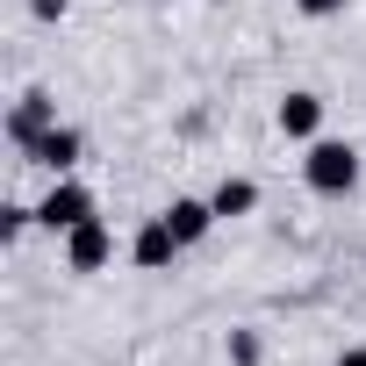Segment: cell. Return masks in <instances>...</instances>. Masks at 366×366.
<instances>
[{"instance_id":"6da1fadb","label":"cell","mask_w":366,"mask_h":366,"mask_svg":"<svg viewBox=\"0 0 366 366\" xmlns=\"http://www.w3.org/2000/svg\"><path fill=\"white\" fill-rule=\"evenodd\" d=\"M302 187L323 194V202H345V194L359 187V144H345V137L302 144Z\"/></svg>"},{"instance_id":"7a4b0ae2","label":"cell","mask_w":366,"mask_h":366,"mask_svg":"<svg viewBox=\"0 0 366 366\" xmlns=\"http://www.w3.org/2000/svg\"><path fill=\"white\" fill-rule=\"evenodd\" d=\"M101 216V202H94V187H86V179H51V194L36 202V230H51V237H72L79 223H94Z\"/></svg>"},{"instance_id":"3957f363","label":"cell","mask_w":366,"mask_h":366,"mask_svg":"<svg viewBox=\"0 0 366 366\" xmlns=\"http://www.w3.org/2000/svg\"><path fill=\"white\" fill-rule=\"evenodd\" d=\"M44 129H58V94H51V86H29V94L8 108V144H15V158H29V144H36Z\"/></svg>"},{"instance_id":"277c9868","label":"cell","mask_w":366,"mask_h":366,"mask_svg":"<svg viewBox=\"0 0 366 366\" xmlns=\"http://www.w3.org/2000/svg\"><path fill=\"white\" fill-rule=\"evenodd\" d=\"M79 158H86V137H79L72 122H58V129H44V137L29 144V158H22V165H44L51 179H65V172H79Z\"/></svg>"},{"instance_id":"5b68a950","label":"cell","mask_w":366,"mask_h":366,"mask_svg":"<svg viewBox=\"0 0 366 366\" xmlns=\"http://www.w3.org/2000/svg\"><path fill=\"white\" fill-rule=\"evenodd\" d=\"M65 244V273H101V266H115V230L94 216V223H79L72 237H58Z\"/></svg>"},{"instance_id":"8992f818","label":"cell","mask_w":366,"mask_h":366,"mask_svg":"<svg viewBox=\"0 0 366 366\" xmlns=\"http://www.w3.org/2000/svg\"><path fill=\"white\" fill-rule=\"evenodd\" d=\"M179 252H187V244L172 237V223H165V216H151V223L129 237V266H137V273H172V259H179Z\"/></svg>"},{"instance_id":"52a82bcc","label":"cell","mask_w":366,"mask_h":366,"mask_svg":"<svg viewBox=\"0 0 366 366\" xmlns=\"http://www.w3.org/2000/svg\"><path fill=\"white\" fill-rule=\"evenodd\" d=\"M273 122H280V137H295V144H316V137H323V94H309V86H287V94H280V108H273Z\"/></svg>"},{"instance_id":"ba28073f","label":"cell","mask_w":366,"mask_h":366,"mask_svg":"<svg viewBox=\"0 0 366 366\" xmlns=\"http://www.w3.org/2000/svg\"><path fill=\"white\" fill-rule=\"evenodd\" d=\"M158 216L172 223V237H179V244H187V252H194V244H202V237H209V230L223 223V216H216L209 202H194V194H172V202H165Z\"/></svg>"},{"instance_id":"9c48e42d","label":"cell","mask_w":366,"mask_h":366,"mask_svg":"<svg viewBox=\"0 0 366 366\" xmlns=\"http://www.w3.org/2000/svg\"><path fill=\"white\" fill-rule=\"evenodd\" d=\"M209 209H216L223 223H244V216L259 209V179H244V172H223V179H216V194H209Z\"/></svg>"},{"instance_id":"30bf717a","label":"cell","mask_w":366,"mask_h":366,"mask_svg":"<svg viewBox=\"0 0 366 366\" xmlns=\"http://www.w3.org/2000/svg\"><path fill=\"white\" fill-rule=\"evenodd\" d=\"M36 230V202H8V209H0V237H8V244H22Z\"/></svg>"},{"instance_id":"8fae6325","label":"cell","mask_w":366,"mask_h":366,"mask_svg":"<svg viewBox=\"0 0 366 366\" xmlns=\"http://www.w3.org/2000/svg\"><path fill=\"white\" fill-rule=\"evenodd\" d=\"M259 330H230V366H259Z\"/></svg>"},{"instance_id":"7c38bea8","label":"cell","mask_w":366,"mask_h":366,"mask_svg":"<svg viewBox=\"0 0 366 366\" xmlns=\"http://www.w3.org/2000/svg\"><path fill=\"white\" fill-rule=\"evenodd\" d=\"M295 15H309V22H330V15H345V0H295Z\"/></svg>"},{"instance_id":"4fadbf2b","label":"cell","mask_w":366,"mask_h":366,"mask_svg":"<svg viewBox=\"0 0 366 366\" xmlns=\"http://www.w3.org/2000/svg\"><path fill=\"white\" fill-rule=\"evenodd\" d=\"M65 8H72V0H29V15H36V22H65Z\"/></svg>"},{"instance_id":"5bb4252c","label":"cell","mask_w":366,"mask_h":366,"mask_svg":"<svg viewBox=\"0 0 366 366\" xmlns=\"http://www.w3.org/2000/svg\"><path fill=\"white\" fill-rule=\"evenodd\" d=\"M330 366H366V345H345V352H337Z\"/></svg>"}]
</instances>
